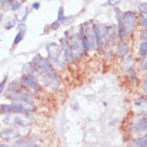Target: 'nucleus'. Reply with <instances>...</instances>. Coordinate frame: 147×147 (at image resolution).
Returning <instances> with one entry per match:
<instances>
[{"instance_id": "obj_1", "label": "nucleus", "mask_w": 147, "mask_h": 147, "mask_svg": "<svg viewBox=\"0 0 147 147\" xmlns=\"http://www.w3.org/2000/svg\"><path fill=\"white\" fill-rule=\"evenodd\" d=\"M31 65L38 69L42 74H44L46 78L51 81V87L55 86L54 89H57L59 85H60V81L58 78V75L56 73L55 69L53 68L52 63L49 62V60H47L46 58L42 57L41 55H37L32 58V60L30 62Z\"/></svg>"}, {"instance_id": "obj_2", "label": "nucleus", "mask_w": 147, "mask_h": 147, "mask_svg": "<svg viewBox=\"0 0 147 147\" xmlns=\"http://www.w3.org/2000/svg\"><path fill=\"white\" fill-rule=\"evenodd\" d=\"M34 112V105L31 102L26 103H8L0 105V115L7 114H29Z\"/></svg>"}, {"instance_id": "obj_3", "label": "nucleus", "mask_w": 147, "mask_h": 147, "mask_svg": "<svg viewBox=\"0 0 147 147\" xmlns=\"http://www.w3.org/2000/svg\"><path fill=\"white\" fill-rule=\"evenodd\" d=\"M46 52L49 55V60L52 63L54 69L62 70L65 68V60H60V53H61V47L60 45L55 43V42H51L47 43L46 46Z\"/></svg>"}, {"instance_id": "obj_4", "label": "nucleus", "mask_w": 147, "mask_h": 147, "mask_svg": "<svg viewBox=\"0 0 147 147\" xmlns=\"http://www.w3.org/2000/svg\"><path fill=\"white\" fill-rule=\"evenodd\" d=\"M94 36L98 52H103V47L107 45L111 39L110 27L103 24H94Z\"/></svg>"}, {"instance_id": "obj_5", "label": "nucleus", "mask_w": 147, "mask_h": 147, "mask_svg": "<svg viewBox=\"0 0 147 147\" xmlns=\"http://www.w3.org/2000/svg\"><path fill=\"white\" fill-rule=\"evenodd\" d=\"M84 27V37L87 44V49L89 52H94L97 49V43H96V36H94V24L92 21L87 22L86 24L83 25Z\"/></svg>"}, {"instance_id": "obj_6", "label": "nucleus", "mask_w": 147, "mask_h": 147, "mask_svg": "<svg viewBox=\"0 0 147 147\" xmlns=\"http://www.w3.org/2000/svg\"><path fill=\"white\" fill-rule=\"evenodd\" d=\"M138 20H139L138 14L133 11H127L123 13V25L128 36L134 31L138 24Z\"/></svg>"}, {"instance_id": "obj_7", "label": "nucleus", "mask_w": 147, "mask_h": 147, "mask_svg": "<svg viewBox=\"0 0 147 147\" xmlns=\"http://www.w3.org/2000/svg\"><path fill=\"white\" fill-rule=\"evenodd\" d=\"M68 39H69V44L71 46V49H72V54H73L74 59L75 60H80L83 57V55L85 54L84 53V49H83L82 41H81L80 34H78V32L73 33Z\"/></svg>"}, {"instance_id": "obj_8", "label": "nucleus", "mask_w": 147, "mask_h": 147, "mask_svg": "<svg viewBox=\"0 0 147 147\" xmlns=\"http://www.w3.org/2000/svg\"><path fill=\"white\" fill-rule=\"evenodd\" d=\"M7 98H9L13 102L17 103H33V101H34V98L32 97V94L27 92V91H25V90L14 91V92H7Z\"/></svg>"}, {"instance_id": "obj_9", "label": "nucleus", "mask_w": 147, "mask_h": 147, "mask_svg": "<svg viewBox=\"0 0 147 147\" xmlns=\"http://www.w3.org/2000/svg\"><path fill=\"white\" fill-rule=\"evenodd\" d=\"M60 47L63 53V60L67 65H71L72 63H74L75 59L73 57V54H72V49L71 46L69 44V39L68 38H61L60 39Z\"/></svg>"}, {"instance_id": "obj_10", "label": "nucleus", "mask_w": 147, "mask_h": 147, "mask_svg": "<svg viewBox=\"0 0 147 147\" xmlns=\"http://www.w3.org/2000/svg\"><path fill=\"white\" fill-rule=\"evenodd\" d=\"M20 82L22 83V85L24 86L25 88H29V89L33 90L34 92H39L42 90V86L36 80H33L31 76H29L27 74L22 75L20 78Z\"/></svg>"}, {"instance_id": "obj_11", "label": "nucleus", "mask_w": 147, "mask_h": 147, "mask_svg": "<svg viewBox=\"0 0 147 147\" xmlns=\"http://www.w3.org/2000/svg\"><path fill=\"white\" fill-rule=\"evenodd\" d=\"M129 128H130V129H128V130L133 131V132L147 130V118L146 117H144V116H142V118H140L139 120L134 121Z\"/></svg>"}, {"instance_id": "obj_12", "label": "nucleus", "mask_w": 147, "mask_h": 147, "mask_svg": "<svg viewBox=\"0 0 147 147\" xmlns=\"http://www.w3.org/2000/svg\"><path fill=\"white\" fill-rule=\"evenodd\" d=\"M18 136H22L20 131L15 130V129H5L4 131L0 132V139L4 140V141H11V140L17 139Z\"/></svg>"}, {"instance_id": "obj_13", "label": "nucleus", "mask_w": 147, "mask_h": 147, "mask_svg": "<svg viewBox=\"0 0 147 147\" xmlns=\"http://www.w3.org/2000/svg\"><path fill=\"white\" fill-rule=\"evenodd\" d=\"M129 51H130V46H129V44H128L126 41H123L120 44H119L118 49H117L116 56H117V58H119V59H123V58H125L127 55H128Z\"/></svg>"}, {"instance_id": "obj_14", "label": "nucleus", "mask_w": 147, "mask_h": 147, "mask_svg": "<svg viewBox=\"0 0 147 147\" xmlns=\"http://www.w3.org/2000/svg\"><path fill=\"white\" fill-rule=\"evenodd\" d=\"M135 63V58L132 57V56H129V57H125L123 61H121V65H120V68L123 71H126V72H129L132 70L133 65Z\"/></svg>"}, {"instance_id": "obj_15", "label": "nucleus", "mask_w": 147, "mask_h": 147, "mask_svg": "<svg viewBox=\"0 0 147 147\" xmlns=\"http://www.w3.org/2000/svg\"><path fill=\"white\" fill-rule=\"evenodd\" d=\"M129 144L131 147H147V134L139 139L131 140Z\"/></svg>"}, {"instance_id": "obj_16", "label": "nucleus", "mask_w": 147, "mask_h": 147, "mask_svg": "<svg viewBox=\"0 0 147 147\" xmlns=\"http://www.w3.org/2000/svg\"><path fill=\"white\" fill-rule=\"evenodd\" d=\"M34 146V143L31 139H23V140H18L15 143L13 144L12 147H33Z\"/></svg>"}, {"instance_id": "obj_17", "label": "nucleus", "mask_w": 147, "mask_h": 147, "mask_svg": "<svg viewBox=\"0 0 147 147\" xmlns=\"http://www.w3.org/2000/svg\"><path fill=\"white\" fill-rule=\"evenodd\" d=\"M140 56L146 59L147 57V40H143V42L140 44Z\"/></svg>"}, {"instance_id": "obj_18", "label": "nucleus", "mask_w": 147, "mask_h": 147, "mask_svg": "<svg viewBox=\"0 0 147 147\" xmlns=\"http://www.w3.org/2000/svg\"><path fill=\"white\" fill-rule=\"evenodd\" d=\"M22 11H23V13H22L21 15H16V21H18V23H21V22H24L26 21V18H27V16H28V8L26 7V8H22Z\"/></svg>"}, {"instance_id": "obj_19", "label": "nucleus", "mask_w": 147, "mask_h": 147, "mask_svg": "<svg viewBox=\"0 0 147 147\" xmlns=\"http://www.w3.org/2000/svg\"><path fill=\"white\" fill-rule=\"evenodd\" d=\"M138 11L142 16H147V2L140 3L138 5Z\"/></svg>"}, {"instance_id": "obj_20", "label": "nucleus", "mask_w": 147, "mask_h": 147, "mask_svg": "<svg viewBox=\"0 0 147 147\" xmlns=\"http://www.w3.org/2000/svg\"><path fill=\"white\" fill-rule=\"evenodd\" d=\"M23 7V2H21L20 0H16V1H14L13 3L10 4V10H12L14 12H16V11H20Z\"/></svg>"}, {"instance_id": "obj_21", "label": "nucleus", "mask_w": 147, "mask_h": 147, "mask_svg": "<svg viewBox=\"0 0 147 147\" xmlns=\"http://www.w3.org/2000/svg\"><path fill=\"white\" fill-rule=\"evenodd\" d=\"M25 37V32H22V31H17L16 36L14 38V41H13V45L15 46V45L20 44L22 41H23V39Z\"/></svg>"}, {"instance_id": "obj_22", "label": "nucleus", "mask_w": 147, "mask_h": 147, "mask_svg": "<svg viewBox=\"0 0 147 147\" xmlns=\"http://www.w3.org/2000/svg\"><path fill=\"white\" fill-rule=\"evenodd\" d=\"M65 10H63V7H59V10H58V16H57V20L56 21L59 22L60 23V25H61V23L63 22V20H65Z\"/></svg>"}, {"instance_id": "obj_23", "label": "nucleus", "mask_w": 147, "mask_h": 147, "mask_svg": "<svg viewBox=\"0 0 147 147\" xmlns=\"http://www.w3.org/2000/svg\"><path fill=\"white\" fill-rule=\"evenodd\" d=\"M8 75H5L3 78V80L0 82V94H2L3 92L4 88H5V86H7V83H8Z\"/></svg>"}, {"instance_id": "obj_24", "label": "nucleus", "mask_w": 147, "mask_h": 147, "mask_svg": "<svg viewBox=\"0 0 147 147\" xmlns=\"http://www.w3.org/2000/svg\"><path fill=\"white\" fill-rule=\"evenodd\" d=\"M16 27H17V31L26 32V30H27V25L25 24L24 22H21V23H17Z\"/></svg>"}, {"instance_id": "obj_25", "label": "nucleus", "mask_w": 147, "mask_h": 147, "mask_svg": "<svg viewBox=\"0 0 147 147\" xmlns=\"http://www.w3.org/2000/svg\"><path fill=\"white\" fill-rule=\"evenodd\" d=\"M17 25V21L16 18H14V20H12V21L8 22L7 24H5V26H4V28L5 29H12L13 27H15Z\"/></svg>"}, {"instance_id": "obj_26", "label": "nucleus", "mask_w": 147, "mask_h": 147, "mask_svg": "<svg viewBox=\"0 0 147 147\" xmlns=\"http://www.w3.org/2000/svg\"><path fill=\"white\" fill-rule=\"evenodd\" d=\"M74 22V17L73 16H69V17H65V20H63V22L61 23V25H63V26H68V25H70L71 23H73Z\"/></svg>"}, {"instance_id": "obj_27", "label": "nucleus", "mask_w": 147, "mask_h": 147, "mask_svg": "<svg viewBox=\"0 0 147 147\" xmlns=\"http://www.w3.org/2000/svg\"><path fill=\"white\" fill-rule=\"evenodd\" d=\"M129 78H130V81L132 83H134L136 81V72H135L134 70L129 71Z\"/></svg>"}, {"instance_id": "obj_28", "label": "nucleus", "mask_w": 147, "mask_h": 147, "mask_svg": "<svg viewBox=\"0 0 147 147\" xmlns=\"http://www.w3.org/2000/svg\"><path fill=\"white\" fill-rule=\"evenodd\" d=\"M60 26V23L59 22H57V21H55V22H53L52 24L49 25V28L52 29V30H56V29H58V27Z\"/></svg>"}, {"instance_id": "obj_29", "label": "nucleus", "mask_w": 147, "mask_h": 147, "mask_svg": "<svg viewBox=\"0 0 147 147\" xmlns=\"http://www.w3.org/2000/svg\"><path fill=\"white\" fill-rule=\"evenodd\" d=\"M140 26L143 27V28L147 27V16H143L142 18H141V21H140Z\"/></svg>"}, {"instance_id": "obj_30", "label": "nucleus", "mask_w": 147, "mask_h": 147, "mask_svg": "<svg viewBox=\"0 0 147 147\" xmlns=\"http://www.w3.org/2000/svg\"><path fill=\"white\" fill-rule=\"evenodd\" d=\"M121 2V0H109L107 1V4L109 5H112V7H115V5H117L118 3Z\"/></svg>"}, {"instance_id": "obj_31", "label": "nucleus", "mask_w": 147, "mask_h": 147, "mask_svg": "<svg viewBox=\"0 0 147 147\" xmlns=\"http://www.w3.org/2000/svg\"><path fill=\"white\" fill-rule=\"evenodd\" d=\"M140 38H141L142 40H147V27H145V29L142 31V33H141Z\"/></svg>"}, {"instance_id": "obj_32", "label": "nucleus", "mask_w": 147, "mask_h": 147, "mask_svg": "<svg viewBox=\"0 0 147 147\" xmlns=\"http://www.w3.org/2000/svg\"><path fill=\"white\" fill-rule=\"evenodd\" d=\"M32 8L34 9V10H39V9L41 8V3H40L39 1H36V2L32 3Z\"/></svg>"}, {"instance_id": "obj_33", "label": "nucleus", "mask_w": 147, "mask_h": 147, "mask_svg": "<svg viewBox=\"0 0 147 147\" xmlns=\"http://www.w3.org/2000/svg\"><path fill=\"white\" fill-rule=\"evenodd\" d=\"M0 147H11V146H9L8 144L5 143H0Z\"/></svg>"}, {"instance_id": "obj_34", "label": "nucleus", "mask_w": 147, "mask_h": 147, "mask_svg": "<svg viewBox=\"0 0 147 147\" xmlns=\"http://www.w3.org/2000/svg\"><path fill=\"white\" fill-rule=\"evenodd\" d=\"M20 1H21V2H23V3H24L25 1H27V0H20Z\"/></svg>"}, {"instance_id": "obj_35", "label": "nucleus", "mask_w": 147, "mask_h": 147, "mask_svg": "<svg viewBox=\"0 0 147 147\" xmlns=\"http://www.w3.org/2000/svg\"><path fill=\"white\" fill-rule=\"evenodd\" d=\"M0 23H1V14H0Z\"/></svg>"}]
</instances>
